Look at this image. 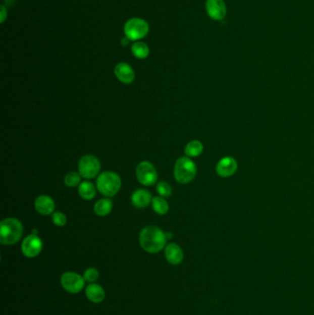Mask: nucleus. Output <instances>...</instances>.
Wrapping results in <instances>:
<instances>
[{
    "instance_id": "obj_2",
    "label": "nucleus",
    "mask_w": 314,
    "mask_h": 315,
    "mask_svg": "<svg viewBox=\"0 0 314 315\" xmlns=\"http://www.w3.org/2000/svg\"><path fill=\"white\" fill-rule=\"evenodd\" d=\"M23 227L20 221L9 218L0 223V242L4 245H12L21 240Z\"/></svg>"
},
{
    "instance_id": "obj_20",
    "label": "nucleus",
    "mask_w": 314,
    "mask_h": 315,
    "mask_svg": "<svg viewBox=\"0 0 314 315\" xmlns=\"http://www.w3.org/2000/svg\"><path fill=\"white\" fill-rule=\"evenodd\" d=\"M152 207L159 215H165L169 211V204L163 196H155L152 198Z\"/></svg>"
},
{
    "instance_id": "obj_24",
    "label": "nucleus",
    "mask_w": 314,
    "mask_h": 315,
    "mask_svg": "<svg viewBox=\"0 0 314 315\" xmlns=\"http://www.w3.org/2000/svg\"><path fill=\"white\" fill-rule=\"evenodd\" d=\"M99 278V272L96 268H88L84 273V279L86 281L93 283Z\"/></svg>"
},
{
    "instance_id": "obj_17",
    "label": "nucleus",
    "mask_w": 314,
    "mask_h": 315,
    "mask_svg": "<svg viewBox=\"0 0 314 315\" xmlns=\"http://www.w3.org/2000/svg\"><path fill=\"white\" fill-rule=\"evenodd\" d=\"M79 194L83 199L91 200L93 199L96 195V189L94 185L90 182H82L79 184Z\"/></svg>"
},
{
    "instance_id": "obj_12",
    "label": "nucleus",
    "mask_w": 314,
    "mask_h": 315,
    "mask_svg": "<svg viewBox=\"0 0 314 315\" xmlns=\"http://www.w3.org/2000/svg\"><path fill=\"white\" fill-rule=\"evenodd\" d=\"M116 78L124 84H130L135 79V72L128 64H118L115 69Z\"/></svg>"
},
{
    "instance_id": "obj_9",
    "label": "nucleus",
    "mask_w": 314,
    "mask_h": 315,
    "mask_svg": "<svg viewBox=\"0 0 314 315\" xmlns=\"http://www.w3.org/2000/svg\"><path fill=\"white\" fill-rule=\"evenodd\" d=\"M42 240L34 234L27 236L21 244V251L29 258L36 257L42 252Z\"/></svg>"
},
{
    "instance_id": "obj_16",
    "label": "nucleus",
    "mask_w": 314,
    "mask_h": 315,
    "mask_svg": "<svg viewBox=\"0 0 314 315\" xmlns=\"http://www.w3.org/2000/svg\"><path fill=\"white\" fill-rule=\"evenodd\" d=\"M86 296L91 302L99 303L104 299V289L98 284H90L86 288Z\"/></svg>"
},
{
    "instance_id": "obj_11",
    "label": "nucleus",
    "mask_w": 314,
    "mask_h": 315,
    "mask_svg": "<svg viewBox=\"0 0 314 315\" xmlns=\"http://www.w3.org/2000/svg\"><path fill=\"white\" fill-rule=\"evenodd\" d=\"M238 169V163L235 159L232 157H224L220 160V162L217 163L216 172L220 175V177H231L235 174Z\"/></svg>"
},
{
    "instance_id": "obj_26",
    "label": "nucleus",
    "mask_w": 314,
    "mask_h": 315,
    "mask_svg": "<svg viewBox=\"0 0 314 315\" xmlns=\"http://www.w3.org/2000/svg\"><path fill=\"white\" fill-rule=\"evenodd\" d=\"M6 9L2 6L1 7V16H2V19H1V22H4L5 21L6 19Z\"/></svg>"
},
{
    "instance_id": "obj_18",
    "label": "nucleus",
    "mask_w": 314,
    "mask_h": 315,
    "mask_svg": "<svg viewBox=\"0 0 314 315\" xmlns=\"http://www.w3.org/2000/svg\"><path fill=\"white\" fill-rule=\"evenodd\" d=\"M112 209H113V203L108 198L99 200L94 205V212L99 217H104L110 214Z\"/></svg>"
},
{
    "instance_id": "obj_14",
    "label": "nucleus",
    "mask_w": 314,
    "mask_h": 315,
    "mask_svg": "<svg viewBox=\"0 0 314 315\" xmlns=\"http://www.w3.org/2000/svg\"><path fill=\"white\" fill-rule=\"evenodd\" d=\"M165 257L170 264L179 265L183 261V250L176 243H170L165 248Z\"/></svg>"
},
{
    "instance_id": "obj_6",
    "label": "nucleus",
    "mask_w": 314,
    "mask_h": 315,
    "mask_svg": "<svg viewBox=\"0 0 314 315\" xmlns=\"http://www.w3.org/2000/svg\"><path fill=\"white\" fill-rule=\"evenodd\" d=\"M100 171V163L92 155H86L79 161V172L85 179L95 178Z\"/></svg>"
},
{
    "instance_id": "obj_25",
    "label": "nucleus",
    "mask_w": 314,
    "mask_h": 315,
    "mask_svg": "<svg viewBox=\"0 0 314 315\" xmlns=\"http://www.w3.org/2000/svg\"><path fill=\"white\" fill-rule=\"evenodd\" d=\"M53 222L56 226L63 227L67 224V217L61 212H56L52 216Z\"/></svg>"
},
{
    "instance_id": "obj_10",
    "label": "nucleus",
    "mask_w": 314,
    "mask_h": 315,
    "mask_svg": "<svg viewBox=\"0 0 314 315\" xmlns=\"http://www.w3.org/2000/svg\"><path fill=\"white\" fill-rule=\"evenodd\" d=\"M205 11L213 21H222L227 16V5L224 0H206Z\"/></svg>"
},
{
    "instance_id": "obj_5",
    "label": "nucleus",
    "mask_w": 314,
    "mask_h": 315,
    "mask_svg": "<svg viewBox=\"0 0 314 315\" xmlns=\"http://www.w3.org/2000/svg\"><path fill=\"white\" fill-rule=\"evenodd\" d=\"M149 31L147 22L139 18H134L127 21L124 28L126 38L130 41H138L147 36Z\"/></svg>"
},
{
    "instance_id": "obj_4",
    "label": "nucleus",
    "mask_w": 314,
    "mask_h": 315,
    "mask_svg": "<svg viewBox=\"0 0 314 315\" xmlns=\"http://www.w3.org/2000/svg\"><path fill=\"white\" fill-rule=\"evenodd\" d=\"M196 175L195 163L187 157L180 158L174 166V177L180 184H188Z\"/></svg>"
},
{
    "instance_id": "obj_8",
    "label": "nucleus",
    "mask_w": 314,
    "mask_h": 315,
    "mask_svg": "<svg viewBox=\"0 0 314 315\" xmlns=\"http://www.w3.org/2000/svg\"><path fill=\"white\" fill-rule=\"evenodd\" d=\"M85 279L74 272L64 273L61 277V284L64 289L70 293H79L85 286Z\"/></svg>"
},
{
    "instance_id": "obj_22",
    "label": "nucleus",
    "mask_w": 314,
    "mask_h": 315,
    "mask_svg": "<svg viewBox=\"0 0 314 315\" xmlns=\"http://www.w3.org/2000/svg\"><path fill=\"white\" fill-rule=\"evenodd\" d=\"M80 178H81L80 174H77L75 172H70L66 175L64 182L68 187H74V186H77L80 183Z\"/></svg>"
},
{
    "instance_id": "obj_21",
    "label": "nucleus",
    "mask_w": 314,
    "mask_h": 315,
    "mask_svg": "<svg viewBox=\"0 0 314 315\" xmlns=\"http://www.w3.org/2000/svg\"><path fill=\"white\" fill-rule=\"evenodd\" d=\"M132 52L138 59H144L149 55V48L144 42H137L132 45Z\"/></svg>"
},
{
    "instance_id": "obj_7",
    "label": "nucleus",
    "mask_w": 314,
    "mask_h": 315,
    "mask_svg": "<svg viewBox=\"0 0 314 315\" xmlns=\"http://www.w3.org/2000/svg\"><path fill=\"white\" fill-rule=\"evenodd\" d=\"M136 177L140 184L145 186H151L157 182V171L151 163L142 162L136 168Z\"/></svg>"
},
{
    "instance_id": "obj_15",
    "label": "nucleus",
    "mask_w": 314,
    "mask_h": 315,
    "mask_svg": "<svg viewBox=\"0 0 314 315\" xmlns=\"http://www.w3.org/2000/svg\"><path fill=\"white\" fill-rule=\"evenodd\" d=\"M151 201V194L147 190H136L132 195V203L138 208H145Z\"/></svg>"
},
{
    "instance_id": "obj_19",
    "label": "nucleus",
    "mask_w": 314,
    "mask_h": 315,
    "mask_svg": "<svg viewBox=\"0 0 314 315\" xmlns=\"http://www.w3.org/2000/svg\"><path fill=\"white\" fill-rule=\"evenodd\" d=\"M204 147L202 145L201 142L198 140H193V141L189 142L186 145L184 153L187 157L194 158L197 157L199 155H201V153L203 152Z\"/></svg>"
},
{
    "instance_id": "obj_3",
    "label": "nucleus",
    "mask_w": 314,
    "mask_h": 315,
    "mask_svg": "<svg viewBox=\"0 0 314 315\" xmlns=\"http://www.w3.org/2000/svg\"><path fill=\"white\" fill-rule=\"evenodd\" d=\"M122 182L120 176L114 172H104L97 179V188L100 194L112 197L120 190Z\"/></svg>"
},
{
    "instance_id": "obj_23",
    "label": "nucleus",
    "mask_w": 314,
    "mask_h": 315,
    "mask_svg": "<svg viewBox=\"0 0 314 315\" xmlns=\"http://www.w3.org/2000/svg\"><path fill=\"white\" fill-rule=\"evenodd\" d=\"M157 191L159 194L163 197H169L172 194V188L170 184L166 182H161L157 185Z\"/></svg>"
},
{
    "instance_id": "obj_13",
    "label": "nucleus",
    "mask_w": 314,
    "mask_h": 315,
    "mask_svg": "<svg viewBox=\"0 0 314 315\" xmlns=\"http://www.w3.org/2000/svg\"><path fill=\"white\" fill-rule=\"evenodd\" d=\"M34 206L37 212L43 216H48L52 214L55 209V202L48 195H40L35 200Z\"/></svg>"
},
{
    "instance_id": "obj_1",
    "label": "nucleus",
    "mask_w": 314,
    "mask_h": 315,
    "mask_svg": "<svg viewBox=\"0 0 314 315\" xmlns=\"http://www.w3.org/2000/svg\"><path fill=\"white\" fill-rule=\"evenodd\" d=\"M166 241V233L158 227H146L139 235V242L142 248L150 253L161 252L165 247Z\"/></svg>"
},
{
    "instance_id": "obj_27",
    "label": "nucleus",
    "mask_w": 314,
    "mask_h": 315,
    "mask_svg": "<svg viewBox=\"0 0 314 315\" xmlns=\"http://www.w3.org/2000/svg\"><path fill=\"white\" fill-rule=\"evenodd\" d=\"M129 41H130V40H129L128 38H126V39H124V40L122 41V43H123V45H127Z\"/></svg>"
}]
</instances>
